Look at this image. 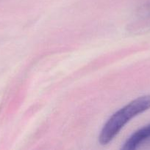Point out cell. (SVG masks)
I'll list each match as a JSON object with an SVG mask.
<instances>
[{
    "label": "cell",
    "instance_id": "cell-1",
    "mask_svg": "<svg viewBox=\"0 0 150 150\" xmlns=\"http://www.w3.org/2000/svg\"><path fill=\"white\" fill-rule=\"evenodd\" d=\"M149 108L150 95H146L134 100L116 111L103 127L99 136L100 144H107L129 120Z\"/></svg>",
    "mask_w": 150,
    "mask_h": 150
},
{
    "label": "cell",
    "instance_id": "cell-2",
    "mask_svg": "<svg viewBox=\"0 0 150 150\" xmlns=\"http://www.w3.org/2000/svg\"><path fill=\"white\" fill-rule=\"evenodd\" d=\"M150 138V124L138 130L129 138L124 145L123 149H135L146 139Z\"/></svg>",
    "mask_w": 150,
    "mask_h": 150
}]
</instances>
